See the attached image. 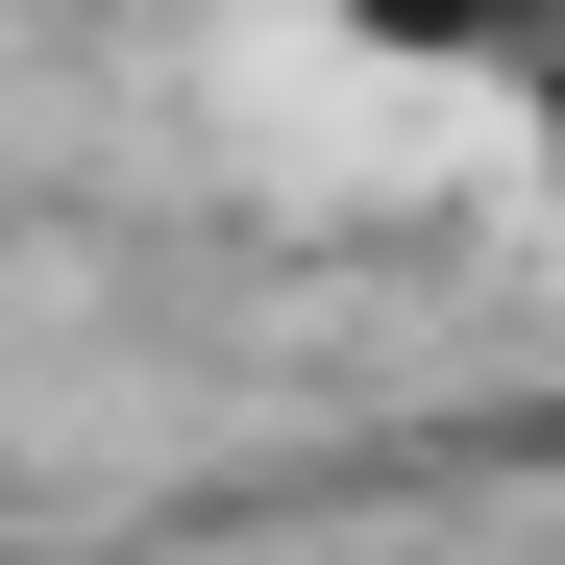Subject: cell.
Here are the masks:
<instances>
[{"label":"cell","mask_w":565,"mask_h":565,"mask_svg":"<svg viewBox=\"0 0 565 565\" xmlns=\"http://www.w3.org/2000/svg\"><path fill=\"white\" fill-rule=\"evenodd\" d=\"M320 25H344L369 74H516V25H541V0H320Z\"/></svg>","instance_id":"cell-1"}]
</instances>
